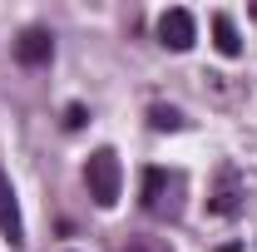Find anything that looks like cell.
I'll use <instances>...</instances> for the list:
<instances>
[{
	"instance_id": "obj_6",
	"label": "cell",
	"mask_w": 257,
	"mask_h": 252,
	"mask_svg": "<svg viewBox=\"0 0 257 252\" xmlns=\"http://www.w3.org/2000/svg\"><path fill=\"white\" fill-rule=\"evenodd\" d=\"M163 183H168L163 168H149V173H144V203H149V208H163Z\"/></svg>"
},
{
	"instance_id": "obj_3",
	"label": "cell",
	"mask_w": 257,
	"mask_h": 252,
	"mask_svg": "<svg viewBox=\"0 0 257 252\" xmlns=\"http://www.w3.org/2000/svg\"><path fill=\"white\" fill-rule=\"evenodd\" d=\"M15 60L20 64H50L55 60V40H50V30H25L20 40H15Z\"/></svg>"
},
{
	"instance_id": "obj_7",
	"label": "cell",
	"mask_w": 257,
	"mask_h": 252,
	"mask_svg": "<svg viewBox=\"0 0 257 252\" xmlns=\"http://www.w3.org/2000/svg\"><path fill=\"white\" fill-rule=\"evenodd\" d=\"M149 119H154V129H178V124H183V119H178V109H154Z\"/></svg>"
},
{
	"instance_id": "obj_1",
	"label": "cell",
	"mask_w": 257,
	"mask_h": 252,
	"mask_svg": "<svg viewBox=\"0 0 257 252\" xmlns=\"http://www.w3.org/2000/svg\"><path fill=\"white\" fill-rule=\"evenodd\" d=\"M84 178H89V193H94L99 208H114V203H119L124 173H119V154H114V149H94L89 163H84Z\"/></svg>"
},
{
	"instance_id": "obj_5",
	"label": "cell",
	"mask_w": 257,
	"mask_h": 252,
	"mask_svg": "<svg viewBox=\"0 0 257 252\" xmlns=\"http://www.w3.org/2000/svg\"><path fill=\"white\" fill-rule=\"evenodd\" d=\"M213 45H218V55L223 60H237L242 55V35H237V25H232V15H213Z\"/></svg>"
},
{
	"instance_id": "obj_2",
	"label": "cell",
	"mask_w": 257,
	"mask_h": 252,
	"mask_svg": "<svg viewBox=\"0 0 257 252\" xmlns=\"http://www.w3.org/2000/svg\"><path fill=\"white\" fill-rule=\"evenodd\" d=\"M159 40L173 55H183V50H193V40H198V20H193L183 5H173V10H163V20H159Z\"/></svg>"
},
{
	"instance_id": "obj_8",
	"label": "cell",
	"mask_w": 257,
	"mask_h": 252,
	"mask_svg": "<svg viewBox=\"0 0 257 252\" xmlns=\"http://www.w3.org/2000/svg\"><path fill=\"white\" fill-rule=\"evenodd\" d=\"M84 124V109H79V104H69V109H64V129H79Z\"/></svg>"
},
{
	"instance_id": "obj_4",
	"label": "cell",
	"mask_w": 257,
	"mask_h": 252,
	"mask_svg": "<svg viewBox=\"0 0 257 252\" xmlns=\"http://www.w3.org/2000/svg\"><path fill=\"white\" fill-rule=\"evenodd\" d=\"M0 232L20 247L25 242V227H20V203H15V188H10V178L0 173Z\"/></svg>"
}]
</instances>
